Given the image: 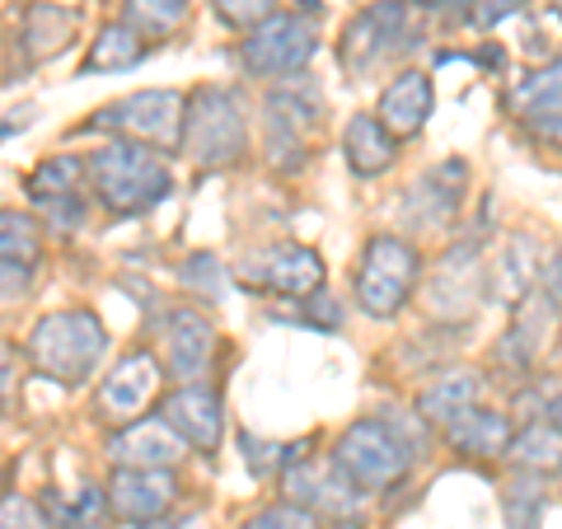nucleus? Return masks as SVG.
Returning <instances> with one entry per match:
<instances>
[{"instance_id":"nucleus-39","label":"nucleus","mask_w":562,"mask_h":529,"mask_svg":"<svg viewBox=\"0 0 562 529\" xmlns=\"http://www.w3.org/2000/svg\"><path fill=\"white\" fill-rule=\"evenodd\" d=\"M301 305H305V314H301V324H310V328H338L342 324V309L338 305H333V300L324 295V291H314V295H305L301 300Z\"/></svg>"},{"instance_id":"nucleus-45","label":"nucleus","mask_w":562,"mask_h":529,"mask_svg":"<svg viewBox=\"0 0 562 529\" xmlns=\"http://www.w3.org/2000/svg\"><path fill=\"white\" fill-rule=\"evenodd\" d=\"M543 136H558V140H562V122H553V127H543Z\"/></svg>"},{"instance_id":"nucleus-38","label":"nucleus","mask_w":562,"mask_h":529,"mask_svg":"<svg viewBox=\"0 0 562 529\" xmlns=\"http://www.w3.org/2000/svg\"><path fill=\"white\" fill-rule=\"evenodd\" d=\"M33 268H38V262H0V305L20 300L33 286Z\"/></svg>"},{"instance_id":"nucleus-46","label":"nucleus","mask_w":562,"mask_h":529,"mask_svg":"<svg viewBox=\"0 0 562 529\" xmlns=\"http://www.w3.org/2000/svg\"><path fill=\"white\" fill-rule=\"evenodd\" d=\"M553 10H558V20H562V0H553Z\"/></svg>"},{"instance_id":"nucleus-7","label":"nucleus","mask_w":562,"mask_h":529,"mask_svg":"<svg viewBox=\"0 0 562 529\" xmlns=\"http://www.w3.org/2000/svg\"><path fill=\"white\" fill-rule=\"evenodd\" d=\"M413 47H417V24H413L408 0H375V5H366L357 20L342 29L338 61L351 80H366V76L390 70L398 57H408Z\"/></svg>"},{"instance_id":"nucleus-40","label":"nucleus","mask_w":562,"mask_h":529,"mask_svg":"<svg viewBox=\"0 0 562 529\" xmlns=\"http://www.w3.org/2000/svg\"><path fill=\"white\" fill-rule=\"evenodd\" d=\"M525 5V0H473L469 5V20L479 24V29H492V24H502L506 14H516Z\"/></svg>"},{"instance_id":"nucleus-33","label":"nucleus","mask_w":562,"mask_h":529,"mask_svg":"<svg viewBox=\"0 0 562 529\" xmlns=\"http://www.w3.org/2000/svg\"><path fill=\"white\" fill-rule=\"evenodd\" d=\"M506 529H539L543 525V510H549V497H543V479H530L525 473V483H516L506 492Z\"/></svg>"},{"instance_id":"nucleus-34","label":"nucleus","mask_w":562,"mask_h":529,"mask_svg":"<svg viewBox=\"0 0 562 529\" xmlns=\"http://www.w3.org/2000/svg\"><path fill=\"white\" fill-rule=\"evenodd\" d=\"M221 24H231L239 33H254L258 24H268L277 14V0H211Z\"/></svg>"},{"instance_id":"nucleus-25","label":"nucleus","mask_w":562,"mask_h":529,"mask_svg":"<svg viewBox=\"0 0 562 529\" xmlns=\"http://www.w3.org/2000/svg\"><path fill=\"white\" fill-rule=\"evenodd\" d=\"M506 109H512L520 122H530V127H553L562 122V57L530 70L512 94H506Z\"/></svg>"},{"instance_id":"nucleus-16","label":"nucleus","mask_w":562,"mask_h":529,"mask_svg":"<svg viewBox=\"0 0 562 529\" xmlns=\"http://www.w3.org/2000/svg\"><path fill=\"white\" fill-rule=\"evenodd\" d=\"M464 192H469V165L450 155V160L431 165L427 173H422V179L408 183L398 216H403V225H408V230H446V225L460 216Z\"/></svg>"},{"instance_id":"nucleus-4","label":"nucleus","mask_w":562,"mask_h":529,"mask_svg":"<svg viewBox=\"0 0 562 529\" xmlns=\"http://www.w3.org/2000/svg\"><path fill=\"white\" fill-rule=\"evenodd\" d=\"M179 155L202 169H231L249 155V109L235 85H202L188 94Z\"/></svg>"},{"instance_id":"nucleus-12","label":"nucleus","mask_w":562,"mask_h":529,"mask_svg":"<svg viewBox=\"0 0 562 529\" xmlns=\"http://www.w3.org/2000/svg\"><path fill=\"white\" fill-rule=\"evenodd\" d=\"M239 281L254 291L268 295H286V300H305L314 291H324V258L310 244H268V249H254L239 262Z\"/></svg>"},{"instance_id":"nucleus-28","label":"nucleus","mask_w":562,"mask_h":529,"mask_svg":"<svg viewBox=\"0 0 562 529\" xmlns=\"http://www.w3.org/2000/svg\"><path fill=\"white\" fill-rule=\"evenodd\" d=\"M43 516H47V529H113L117 516H113V502H109V487H76V492H52L43 502Z\"/></svg>"},{"instance_id":"nucleus-9","label":"nucleus","mask_w":562,"mask_h":529,"mask_svg":"<svg viewBox=\"0 0 562 529\" xmlns=\"http://www.w3.org/2000/svg\"><path fill=\"white\" fill-rule=\"evenodd\" d=\"M319 52V24L310 14L277 10L268 24H258L249 38L239 43V66L254 80H291L310 66V57Z\"/></svg>"},{"instance_id":"nucleus-31","label":"nucleus","mask_w":562,"mask_h":529,"mask_svg":"<svg viewBox=\"0 0 562 529\" xmlns=\"http://www.w3.org/2000/svg\"><path fill=\"white\" fill-rule=\"evenodd\" d=\"M192 14V0H127V24L146 38H169L179 33Z\"/></svg>"},{"instance_id":"nucleus-6","label":"nucleus","mask_w":562,"mask_h":529,"mask_svg":"<svg viewBox=\"0 0 562 529\" xmlns=\"http://www.w3.org/2000/svg\"><path fill=\"white\" fill-rule=\"evenodd\" d=\"M422 277V258L403 235H371L351 268V291L366 319H394L408 305Z\"/></svg>"},{"instance_id":"nucleus-29","label":"nucleus","mask_w":562,"mask_h":529,"mask_svg":"<svg viewBox=\"0 0 562 529\" xmlns=\"http://www.w3.org/2000/svg\"><path fill=\"white\" fill-rule=\"evenodd\" d=\"M80 29V14L70 5H52V0H38V5H29L24 14V57L29 61H47L57 57V52H66V43L76 38Z\"/></svg>"},{"instance_id":"nucleus-36","label":"nucleus","mask_w":562,"mask_h":529,"mask_svg":"<svg viewBox=\"0 0 562 529\" xmlns=\"http://www.w3.org/2000/svg\"><path fill=\"white\" fill-rule=\"evenodd\" d=\"M0 529H47V516H43L38 502L5 497V502H0Z\"/></svg>"},{"instance_id":"nucleus-22","label":"nucleus","mask_w":562,"mask_h":529,"mask_svg":"<svg viewBox=\"0 0 562 529\" xmlns=\"http://www.w3.org/2000/svg\"><path fill=\"white\" fill-rule=\"evenodd\" d=\"M543 277V249L535 235H512L506 239V249L497 258V268H487V300H497V305H520V300H530L535 286Z\"/></svg>"},{"instance_id":"nucleus-26","label":"nucleus","mask_w":562,"mask_h":529,"mask_svg":"<svg viewBox=\"0 0 562 529\" xmlns=\"http://www.w3.org/2000/svg\"><path fill=\"white\" fill-rule=\"evenodd\" d=\"M146 33L132 29L127 20H113V24H103L94 33V43L90 52H85V61H80V76H109V70H132L146 61Z\"/></svg>"},{"instance_id":"nucleus-5","label":"nucleus","mask_w":562,"mask_h":529,"mask_svg":"<svg viewBox=\"0 0 562 529\" xmlns=\"http://www.w3.org/2000/svg\"><path fill=\"white\" fill-rule=\"evenodd\" d=\"M262 155L272 169H301L310 160L314 136L324 132V94L310 85V76L277 80L262 94Z\"/></svg>"},{"instance_id":"nucleus-20","label":"nucleus","mask_w":562,"mask_h":529,"mask_svg":"<svg viewBox=\"0 0 562 529\" xmlns=\"http://www.w3.org/2000/svg\"><path fill=\"white\" fill-rule=\"evenodd\" d=\"M553 314H562V305L543 286H535V295L516 305L512 328H506L497 338V347H492V361L506 365V370H530L539 361V351L549 347L543 338H549V319H553Z\"/></svg>"},{"instance_id":"nucleus-15","label":"nucleus","mask_w":562,"mask_h":529,"mask_svg":"<svg viewBox=\"0 0 562 529\" xmlns=\"http://www.w3.org/2000/svg\"><path fill=\"white\" fill-rule=\"evenodd\" d=\"M160 384H165V370H160V361H155V351L150 347L127 351V357H122L99 384V398H94L99 417L113 421V427H132V421L155 403Z\"/></svg>"},{"instance_id":"nucleus-37","label":"nucleus","mask_w":562,"mask_h":529,"mask_svg":"<svg viewBox=\"0 0 562 529\" xmlns=\"http://www.w3.org/2000/svg\"><path fill=\"white\" fill-rule=\"evenodd\" d=\"M183 281H188V286H198L206 300H216L221 295V262L211 254H192L183 262Z\"/></svg>"},{"instance_id":"nucleus-30","label":"nucleus","mask_w":562,"mask_h":529,"mask_svg":"<svg viewBox=\"0 0 562 529\" xmlns=\"http://www.w3.org/2000/svg\"><path fill=\"white\" fill-rule=\"evenodd\" d=\"M506 460H512L520 473H530V479H549V473H562V427H553L549 417H535L525 421V427L512 436V450H506Z\"/></svg>"},{"instance_id":"nucleus-32","label":"nucleus","mask_w":562,"mask_h":529,"mask_svg":"<svg viewBox=\"0 0 562 529\" xmlns=\"http://www.w3.org/2000/svg\"><path fill=\"white\" fill-rule=\"evenodd\" d=\"M43 258V235L38 221L24 211L0 206V262H38Z\"/></svg>"},{"instance_id":"nucleus-27","label":"nucleus","mask_w":562,"mask_h":529,"mask_svg":"<svg viewBox=\"0 0 562 529\" xmlns=\"http://www.w3.org/2000/svg\"><path fill=\"white\" fill-rule=\"evenodd\" d=\"M483 398V375H473V370H454V375H441L431 380L427 390L417 398V417L427 421V427H450L460 413L479 408Z\"/></svg>"},{"instance_id":"nucleus-17","label":"nucleus","mask_w":562,"mask_h":529,"mask_svg":"<svg viewBox=\"0 0 562 529\" xmlns=\"http://www.w3.org/2000/svg\"><path fill=\"white\" fill-rule=\"evenodd\" d=\"M160 417L188 440V450L211 454L225 436V398L216 384H179L160 398Z\"/></svg>"},{"instance_id":"nucleus-24","label":"nucleus","mask_w":562,"mask_h":529,"mask_svg":"<svg viewBox=\"0 0 562 529\" xmlns=\"http://www.w3.org/2000/svg\"><path fill=\"white\" fill-rule=\"evenodd\" d=\"M342 155L357 179H380V173L398 160V136L384 127L375 113H357L342 127Z\"/></svg>"},{"instance_id":"nucleus-10","label":"nucleus","mask_w":562,"mask_h":529,"mask_svg":"<svg viewBox=\"0 0 562 529\" xmlns=\"http://www.w3.org/2000/svg\"><path fill=\"white\" fill-rule=\"evenodd\" d=\"M487 300V268H483V244L460 239L436 258V268L422 286V309L436 324H469L479 305Z\"/></svg>"},{"instance_id":"nucleus-43","label":"nucleus","mask_w":562,"mask_h":529,"mask_svg":"<svg viewBox=\"0 0 562 529\" xmlns=\"http://www.w3.org/2000/svg\"><path fill=\"white\" fill-rule=\"evenodd\" d=\"M543 417H549L553 421V427H562V390L549 398V408H543Z\"/></svg>"},{"instance_id":"nucleus-35","label":"nucleus","mask_w":562,"mask_h":529,"mask_svg":"<svg viewBox=\"0 0 562 529\" xmlns=\"http://www.w3.org/2000/svg\"><path fill=\"white\" fill-rule=\"evenodd\" d=\"M239 529H319V516L291 506V502H277V506H262L258 516H249Z\"/></svg>"},{"instance_id":"nucleus-21","label":"nucleus","mask_w":562,"mask_h":529,"mask_svg":"<svg viewBox=\"0 0 562 529\" xmlns=\"http://www.w3.org/2000/svg\"><path fill=\"white\" fill-rule=\"evenodd\" d=\"M431 113H436V90H431V76H422V70H398V76H390V85L380 90V103H375V117L398 140H413L427 127Z\"/></svg>"},{"instance_id":"nucleus-14","label":"nucleus","mask_w":562,"mask_h":529,"mask_svg":"<svg viewBox=\"0 0 562 529\" xmlns=\"http://www.w3.org/2000/svg\"><path fill=\"white\" fill-rule=\"evenodd\" d=\"M160 347H165V370L179 384H206L211 365L221 357V333L192 305H173L160 324Z\"/></svg>"},{"instance_id":"nucleus-11","label":"nucleus","mask_w":562,"mask_h":529,"mask_svg":"<svg viewBox=\"0 0 562 529\" xmlns=\"http://www.w3.org/2000/svg\"><path fill=\"white\" fill-rule=\"evenodd\" d=\"M24 192L57 235H80L90 221V169L80 155H47L24 179Z\"/></svg>"},{"instance_id":"nucleus-8","label":"nucleus","mask_w":562,"mask_h":529,"mask_svg":"<svg viewBox=\"0 0 562 529\" xmlns=\"http://www.w3.org/2000/svg\"><path fill=\"white\" fill-rule=\"evenodd\" d=\"M183 117H188V94L183 90H136L127 99L103 103L90 113L80 132H113L117 140H140L155 150H179L183 146Z\"/></svg>"},{"instance_id":"nucleus-2","label":"nucleus","mask_w":562,"mask_h":529,"mask_svg":"<svg viewBox=\"0 0 562 529\" xmlns=\"http://www.w3.org/2000/svg\"><path fill=\"white\" fill-rule=\"evenodd\" d=\"M103 351H109V333H103L94 309H57L33 324L24 357L43 380L76 390L99 370Z\"/></svg>"},{"instance_id":"nucleus-13","label":"nucleus","mask_w":562,"mask_h":529,"mask_svg":"<svg viewBox=\"0 0 562 529\" xmlns=\"http://www.w3.org/2000/svg\"><path fill=\"white\" fill-rule=\"evenodd\" d=\"M281 487H286V502L310 510V516H328V520H351L366 502V492L347 479L338 469V460H319V454H310L295 469L281 473Z\"/></svg>"},{"instance_id":"nucleus-19","label":"nucleus","mask_w":562,"mask_h":529,"mask_svg":"<svg viewBox=\"0 0 562 529\" xmlns=\"http://www.w3.org/2000/svg\"><path fill=\"white\" fill-rule=\"evenodd\" d=\"M183 454H188V440L160 413L136 417L132 427H117V436L109 440V460L117 469H179Z\"/></svg>"},{"instance_id":"nucleus-42","label":"nucleus","mask_w":562,"mask_h":529,"mask_svg":"<svg viewBox=\"0 0 562 529\" xmlns=\"http://www.w3.org/2000/svg\"><path fill=\"white\" fill-rule=\"evenodd\" d=\"M413 5H422L427 14H450V20H469V5H473V0H413Z\"/></svg>"},{"instance_id":"nucleus-3","label":"nucleus","mask_w":562,"mask_h":529,"mask_svg":"<svg viewBox=\"0 0 562 529\" xmlns=\"http://www.w3.org/2000/svg\"><path fill=\"white\" fill-rule=\"evenodd\" d=\"M333 460L361 492H394L417 464V436L403 431L394 417H357L342 427Z\"/></svg>"},{"instance_id":"nucleus-44","label":"nucleus","mask_w":562,"mask_h":529,"mask_svg":"<svg viewBox=\"0 0 562 529\" xmlns=\"http://www.w3.org/2000/svg\"><path fill=\"white\" fill-rule=\"evenodd\" d=\"M328 529H366V525H357V520H333Z\"/></svg>"},{"instance_id":"nucleus-18","label":"nucleus","mask_w":562,"mask_h":529,"mask_svg":"<svg viewBox=\"0 0 562 529\" xmlns=\"http://www.w3.org/2000/svg\"><path fill=\"white\" fill-rule=\"evenodd\" d=\"M179 492L183 487L173 469H113V479H109L113 516L127 525H155L179 502Z\"/></svg>"},{"instance_id":"nucleus-1","label":"nucleus","mask_w":562,"mask_h":529,"mask_svg":"<svg viewBox=\"0 0 562 529\" xmlns=\"http://www.w3.org/2000/svg\"><path fill=\"white\" fill-rule=\"evenodd\" d=\"M90 192L103 202L109 216H146L173 192V169L165 165V150L140 146V140H109L90 150Z\"/></svg>"},{"instance_id":"nucleus-23","label":"nucleus","mask_w":562,"mask_h":529,"mask_svg":"<svg viewBox=\"0 0 562 529\" xmlns=\"http://www.w3.org/2000/svg\"><path fill=\"white\" fill-rule=\"evenodd\" d=\"M441 431H446V446L454 454H464V460H506L512 436H516L512 417L492 413V408H483V403H479V408H469V413H460Z\"/></svg>"},{"instance_id":"nucleus-41","label":"nucleus","mask_w":562,"mask_h":529,"mask_svg":"<svg viewBox=\"0 0 562 529\" xmlns=\"http://www.w3.org/2000/svg\"><path fill=\"white\" fill-rule=\"evenodd\" d=\"M14 380H20V351L10 342H0V417H5L10 398H14Z\"/></svg>"}]
</instances>
